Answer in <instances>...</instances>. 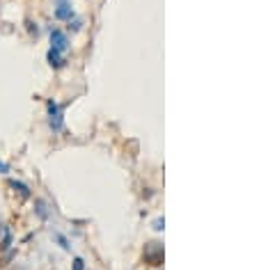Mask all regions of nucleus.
<instances>
[{"label":"nucleus","mask_w":259,"mask_h":270,"mask_svg":"<svg viewBox=\"0 0 259 270\" xmlns=\"http://www.w3.org/2000/svg\"><path fill=\"white\" fill-rule=\"evenodd\" d=\"M46 115H48V129L53 133H62L65 131V106L57 103L55 99H46Z\"/></svg>","instance_id":"nucleus-1"},{"label":"nucleus","mask_w":259,"mask_h":270,"mask_svg":"<svg viewBox=\"0 0 259 270\" xmlns=\"http://www.w3.org/2000/svg\"><path fill=\"white\" fill-rule=\"evenodd\" d=\"M48 39H51V48L57 53H62L65 55L67 51H69V37H67L65 30H60V28H51V32H48Z\"/></svg>","instance_id":"nucleus-2"},{"label":"nucleus","mask_w":259,"mask_h":270,"mask_svg":"<svg viewBox=\"0 0 259 270\" xmlns=\"http://www.w3.org/2000/svg\"><path fill=\"white\" fill-rule=\"evenodd\" d=\"M53 5H55L53 14H55L57 21L69 23L71 18H76V12H74V7H71V0H53Z\"/></svg>","instance_id":"nucleus-3"},{"label":"nucleus","mask_w":259,"mask_h":270,"mask_svg":"<svg viewBox=\"0 0 259 270\" xmlns=\"http://www.w3.org/2000/svg\"><path fill=\"white\" fill-rule=\"evenodd\" d=\"M7 185L14 190V193L18 195L21 199H32V188L28 183H23V181H18V179H9L7 181Z\"/></svg>","instance_id":"nucleus-4"},{"label":"nucleus","mask_w":259,"mask_h":270,"mask_svg":"<svg viewBox=\"0 0 259 270\" xmlns=\"http://www.w3.org/2000/svg\"><path fill=\"white\" fill-rule=\"evenodd\" d=\"M32 211H35V215L42 220V222H48V220H51V209H48L46 199L37 197L35 202H32Z\"/></svg>","instance_id":"nucleus-5"},{"label":"nucleus","mask_w":259,"mask_h":270,"mask_svg":"<svg viewBox=\"0 0 259 270\" xmlns=\"http://www.w3.org/2000/svg\"><path fill=\"white\" fill-rule=\"evenodd\" d=\"M46 62H48V67L51 69H65L67 67V57L62 55V53L53 51V48H48L46 51Z\"/></svg>","instance_id":"nucleus-6"},{"label":"nucleus","mask_w":259,"mask_h":270,"mask_svg":"<svg viewBox=\"0 0 259 270\" xmlns=\"http://www.w3.org/2000/svg\"><path fill=\"white\" fill-rule=\"evenodd\" d=\"M161 257H163V247H161L158 243H149L147 252H145V259H147V261H151L154 266H158V263H161Z\"/></svg>","instance_id":"nucleus-7"},{"label":"nucleus","mask_w":259,"mask_h":270,"mask_svg":"<svg viewBox=\"0 0 259 270\" xmlns=\"http://www.w3.org/2000/svg\"><path fill=\"white\" fill-rule=\"evenodd\" d=\"M12 243H14V236H12V229H5V234L0 236V252H7L12 250Z\"/></svg>","instance_id":"nucleus-8"},{"label":"nucleus","mask_w":259,"mask_h":270,"mask_svg":"<svg viewBox=\"0 0 259 270\" xmlns=\"http://www.w3.org/2000/svg\"><path fill=\"white\" fill-rule=\"evenodd\" d=\"M53 238H55V243H57V245H60V247H62V250H65V252H69V250H71V243H69V238H67V236H65V234H60V232H55V234H53Z\"/></svg>","instance_id":"nucleus-9"},{"label":"nucleus","mask_w":259,"mask_h":270,"mask_svg":"<svg viewBox=\"0 0 259 270\" xmlns=\"http://www.w3.org/2000/svg\"><path fill=\"white\" fill-rule=\"evenodd\" d=\"M14 250H7V252H3V257H0V268H5V266H9V261L14 259Z\"/></svg>","instance_id":"nucleus-10"},{"label":"nucleus","mask_w":259,"mask_h":270,"mask_svg":"<svg viewBox=\"0 0 259 270\" xmlns=\"http://www.w3.org/2000/svg\"><path fill=\"white\" fill-rule=\"evenodd\" d=\"M163 227H165V220L163 218H156L154 222H151V229H154V232H163Z\"/></svg>","instance_id":"nucleus-11"},{"label":"nucleus","mask_w":259,"mask_h":270,"mask_svg":"<svg viewBox=\"0 0 259 270\" xmlns=\"http://www.w3.org/2000/svg\"><path fill=\"white\" fill-rule=\"evenodd\" d=\"M26 28H28V32H30V34H35V37L39 34V28H37V23H35V21H30V18H28V21H26Z\"/></svg>","instance_id":"nucleus-12"},{"label":"nucleus","mask_w":259,"mask_h":270,"mask_svg":"<svg viewBox=\"0 0 259 270\" xmlns=\"http://www.w3.org/2000/svg\"><path fill=\"white\" fill-rule=\"evenodd\" d=\"M81 28H83V21H81V18H71V21H69V30L78 32Z\"/></svg>","instance_id":"nucleus-13"},{"label":"nucleus","mask_w":259,"mask_h":270,"mask_svg":"<svg viewBox=\"0 0 259 270\" xmlns=\"http://www.w3.org/2000/svg\"><path fill=\"white\" fill-rule=\"evenodd\" d=\"M71 270H85V261H83L81 257H76L74 259V268H71Z\"/></svg>","instance_id":"nucleus-14"},{"label":"nucleus","mask_w":259,"mask_h":270,"mask_svg":"<svg viewBox=\"0 0 259 270\" xmlns=\"http://www.w3.org/2000/svg\"><path fill=\"white\" fill-rule=\"evenodd\" d=\"M0 172H3V174H7V172H9V165L3 163V160H0Z\"/></svg>","instance_id":"nucleus-15"},{"label":"nucleus","mask_w":259,"mask_h":270,"mask_svg":"<svg viewBox=\"0 0 259 270\" xmlns=\"http://www.w3.org/2000/svg\"><path fill=\"white\" fill-rule=\"evenodd\" d=\"M5 229H7V224H3V222H0V236L5 234Z\"/></svg>","instance_id":"nucleus-16"}]
</instances>
